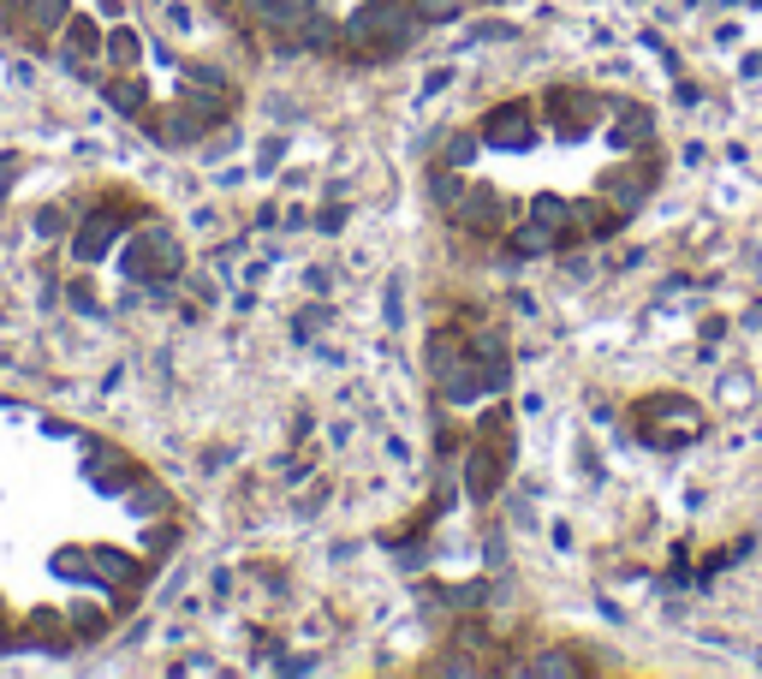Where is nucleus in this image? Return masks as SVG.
<instances>
[{
	"instance_id": "f257e3e1",
	"label": "nucleus",
	"mask_w": 762,
	"mask_h": 679,
	"mask_svg": "<svg viewBox=\"0 0 762 679\" xmlns=\"http://www.w3.org/2000/svg\"><path fill=\"white\" fill-rule=\"evenodd\" d=\"M24 7H30V18L42 24V30H54L60 12H66V0H24Z\"/></svg>"
}]
</instances>
